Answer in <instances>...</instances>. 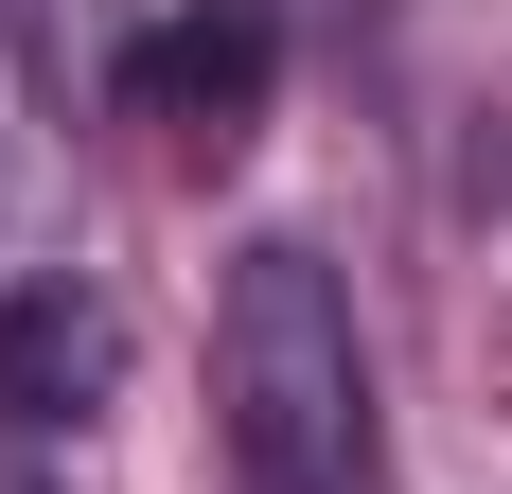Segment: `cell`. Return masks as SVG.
Instances as JSON below:
<instances>
[{
	"mask_svg": "<svg viewBox=\"0 0 512 494\" xmlns=\"http://www.w3.org/2000/svg\"><path fill=\"white\" fill-rule=\"evenodd\" d=\"M212 459H230V494H407L371 318L318 247H230V283H212Z\"/></svg>",
	"mask_w": 512,
	"mask_h": 494,
	"instance_id": "1",
	"label": "cell"
},
{
	"mask_svg": "<svg viewBox=\"0 0 512 494\" xmlns=\"http://www.w3.org/2000/svg\"><path fill=\"white\" fill-rule=\"evenodd\" d=\"M283 0H159L142 36L106 53V89H124V124H159L177 159H230L265 124V89H283Z\"/></svg>",
	"mask_w": 512,
	"mask_h": 494,
	"instance_id": "2",
	"label": "cell"
}]
</instances>
